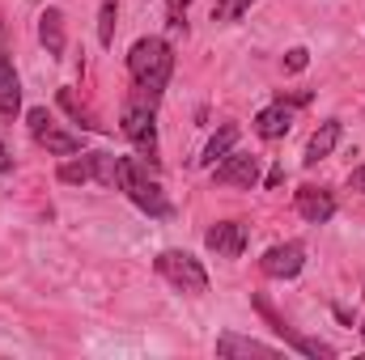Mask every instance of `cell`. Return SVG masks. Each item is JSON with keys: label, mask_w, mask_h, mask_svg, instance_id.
Segmentation results:
<instances>
[{"label": "cell", "mask_w": 365, "mask_h": 360, "mask_svg": "<svg viewBox=\"0 0 365 360\" xmlns=\"http://www.w3.org/2000/svg\"><path fill=\"white\" fill-rule=\"evenodd\" d=\"M175 73V51L166 38H136L128 51V77H132V93H145L153 102H162V93L170 85Z\"/></svg>", "instance_id": "6da1fadb"}, {"label": "cell", "mask_w": 365, "mask_h": 360, "mask_svg": "<svg viewBox=\"0 0 365 360\" xmlns=\"http://www.w3.org/2000/svg\"><path fill=\"white\" fill-rule=\"evenodd\" d=\"M115 191H123L140 212H149V216H158V221H170V216H175V208H170L162 182L149 174V162H145V157H119Z\"/></svg>", "instance_id": "7a4b0ae2"}, {"label": "cell", "mask_w": 365, "mask_h": 360, "mask_svg": "<svg viewBox=\"0 0 365 360\" xmlns=\"http://www.w3.org/2000/svg\"><path fill=\"white\" fill-rule=\"evenodd\" d=\"M119 132L140 149V157L153 166L158 162V102L145 93H128L123 115H119Z\"/></svg>", "instance_id": "3957f363"}, {"label": "cell", "mask_w": 365, "mask_h": 360, "mask_svg": "<svg viewBox=\"0 0 365 360\" xmlns=\"http://www.w3.org/2000/svg\"><path fill=\"white\" fill-rule=\"evenodd\" d=\"M153 268H158V275H162L166 284H175L179 292H191V297L208 292V271L200 268V259L187 255V250H162V255L153 259Z\"/></svg>", "instance_id": "277c9868"}, {"label": "cell", "mask_w": 365, "mask_h": 360, "mask_svg": "<svg viewBox=\"0 0 365 360\" xmlns=\"http://www.w3.org/2000/svg\"><path fill=\"white\" fill-rule=\"evenodd\" d=\"M26 127H30V136H34L47 153H56V157H77V153H81V136L64 132V127L51 119L47 106H30V110H26Z\"/></svg>", "instance_id": "5b68a950"}, {"label": "cell", "mask_w": 365, "mask_h": 360, "mask_svg": "<svg viewBox=\"0 0 365 360\" xmlns=\"http://www.w3.org/2000/svg\"><path fill=\"white\" fill-rule=\"evenodd\" d=\"M119 179V157L110 153H81L77 162L60 166V182H98V186H115Z\"/></svg>", "instance_id": "8992f818"}, {"label": "cell", "mask_w": 365, "mask_h": 360, "mask_svg": "<svg viewBox=\"0 0 365 360\" xmlns=\"http://www.w3.org/2000/svg\"><path fill=\"white\" fill-rule=\"evenodd\" d=\"M255 305H259V314L272 322V331L280 335V339H284V344H289V348H293V352H302V356H323V360L336 356V348H331V344H323V339H306V335H297L293 327H284V318L276 314V309L268 305V301H264V297H255Z\"/></svg>", "instance_id": "52a82bcc"}, {"label": "cell", "mask_w": 365, "mask_h": 360, "mask_svg": "<svg viewBox=\"0 0 365 360\" xmlns=\"http://www.w3.org/2000/svg\"><path fill=\"white\" fill-rule=\"evenodd\" d=\"M212 182H217V186H242V191H251V186L259 182V157L225 153L221 166H212Z\"/></svg>", "instance_id": "ba28073f"}, {"label": "cell", "mask_w": 365, "mask_h": 360, "mask_svg": "<svg viewBox=\"0 0 365 360\" xmlns=\"http://www.w3.org/2000/svg\"><path fill=\"white\" fill-rule=\"evenodd\" d=\"M21 115V81L13 73V55H9V34L0 21V119H17Z\"/></svg>", "instance_id": "9c48e42d"}, {"label": "cell", "mask_w": 365, "mask_h": 360, "mask_svg": "<svg viewBox=\"0 0 365 360\" xmlns=\"http://www.w3.org/2000/svg\"><path fill=\"white\" fill-rule=\"evenodd\" d=\"M259 268H264V275H272V280H293L297 271L306 268V246L302 242H280V246H272L259 259Z\"/></svg>", "instance_id": "30bf717a"}, {"label": "cell", "mask_w": 365, "mask_h": 360, "mask_svg": "<svg viewBox=\"0 0 365 360\" xmlns=\"http://www.w3.org/2000/svg\"><path fill=\"white\" fill-rule=\"evenodd\" d=\"M293 208H297L302 221H310V225H327V221L336 216V195H331L327 186H302V191L293 195Z\"/></svg>", "instance_id": "8fae6325"}, {"label": "cell", "mask_w": 365, "mask_h": 360, "mask_svg": "<svg viewBox=\"0 0 365 360\" xmlns=\"http://www.w3.org/2000/svg\"><path fill=\"white\" fill-rule=\"evenodd\" d=\"M204 242H208V250L221 255V259H242V250H247V225H242V221H217V225L204 233Z\"/></svg>", "instance_id": "7c38bea8"}, {"label": "cell", "mask_w": 365, "mask_h": 360, "mask_svg": "<svg viewBox=\"0 0 365 360\" xmlns=\"http://www.w3.org/2000/svg\"><path fill=\"white\" fill-rule=\"evenodd\" d=\"M289 123H293V106L280 97V102L264 106V110L255 115V136H259V140H280V136L289 132Z\"/></svg>", "instance_id": "4fadbf2b"}, {"label": "cell", "mask_w": 365, "mask_h": 360, "mask_svg": "<svg viewBox=\"0 0 365 360\" xmlns=\"http://www.w3.org/2000/svg\"><path fill=\"white\" fill-rule=\"evenodd\" d=\"M340 136H344V123L340 119H327V123H319V132L310 136V144H306V166H319L323 157H331L336 153V144H340Z\"/></svg>", "instance_id": "5bb4252c"}, {"label": "cell", "mask_w": 365, "mask_h": 360, "mask_svg": "<svg viewBox=\"0 0 365 360\" xmlns=\"http://www.w3.org/2000/svg\"><path fill=\"white\" fill-rule=\"evenodd\" d=\"M38 38H43V47H47V55H64V47H68V34H64V13L60 9H43V17H38Z\"/></svg>", "instance_id": "9a60e30c"}, {"label": "cell", "mask_w": 365, "mask_h": 360, "mask_svg": "<svg viewBox=\"0 0 365 360\" xmlns=\"http://www.w3.org/2000/svg\"><path fill=\"white\" fill-rule=\"evenodd\" d=\"M217 356H276L272 344H259V339H247V335H234V331H225L221 339H217Z\"/></svg>", "instance_id": "2e32d148"}, {"label": "cell", "mask_w": 365, "mask_h": 360, "mask_svg": "<svg viewBox=\"0 0 365 360\" xmlns=\"http://www.w3.org/2000/svg\"><path fill=\"white\" fill-rule=\"evenodd\" d=\"M60 106H64V110H68V115H73L86 132H106V123H98V115H93L90 106L77 97V90H60Z\"/></svg>", "instance_id": "e0dca14e"}, {"label": "cell", "mask_w": 365, "mask_h": 360, "mask_svg": "<svg viewBox=\"0 0 365 360\" xmlns=\"http://www.w3.org/2000/svg\"><path fill=\"white\" fill-rule=\"evenodd\" d=\"M234 144H238V123H225V127L204 144V157H200V162H204V166H217V157H225Z\"/></svg>", "instance_id": "ac0fdd59"}, {"label": "cell", "mask_w": 365, "mask_h": 360, "mask_svg": "<svg viewBox=\"0 0 365 360\" xmlns=\"http://www.w3.org/2000/svg\"><path fill=\"white\" fill-rule=\"evenodd\" d=\"M115 17H119V0H102V13H98V43L102 47L115 43Z\"/></svg>", "instance_id": "d6986e66"}, {"label": "cell", "mask_w": 365, "mask_h": 360, "mask_svg": "<svg viewBox=\"0 0 365 360\" xmlns=\"http://www.w3.org/2000/svg\"><path fill=\"white\" fill-rule=\"evenodd\" d=\"M255 0H217V9H212V21H238L247 9H251Z\"/></svg>", "instance_id": "ffe728a7"}, {"label": "cell", "mask_w": 365, "mask_h": 360, "mask_svg": "<svg viewBox=\"0 0 365 360\" xmlns=\"http://www.w3.org/2000/svg\"><path fill=\"white\" fill-rule=\"evenodd\" d=\"M187 4L191 0H166V26L170 30H182L187 26Z\"/></svg>", "instance_id": "44dd1931"}, {"label": "cell", "mask_w": 365, "mask_h": 360, "mask_svg": "<svg viewBox=\"0 0 365 360\" xmlns=\"http://www.w3.org/2000/svg\"><path fill=\"white\" fill-rule=\"evenodd\" d=\"M284 68H289V73H302V68H306V47H293L289 60H284Z\"/></svg>", "instance_id": "7402d4cb"}, {"label": "cell", "mask_w": 365, "mask_h": 360, "mask_svg": "<svg viewBox=\"0 0 365 360\" xmlns=\"http://www.w3.org/2000/svg\"><path fill=\"white\" fill-rule=\"evenodd\" d=\"M349 186H353V191H361V195H365V166H357V170L349 174Z\"/></svg>", "instance_id": "603a6c76"}, {"label": "cell", "mask_w": 365, "mask_h": 360, "mask_svg": "<svg viewBox=\"0 0 365 360\" xmlns=\"http://www.w3.org/2000/svg\"><path fill=\"white\" fill-rule=\"evenodd\" d=\"M13 170V157H9V149H4V140H0V174H9Z\"/></svg>", "instance_id": "cb8c5ba5"}, {"label": "cell", "mask_w": 365, "mask_h": 360, "mask_svg": "<svg viewBox=\"0 0 365 360\" xmlns=\"http://www.w3.org/2000/svg\"><path fill=\"white\" fill-rule=\"evenodd\" d=\"M361 339H365V322H361Z\"/></svg>", "instance_id": "d4e9b609"}]
</instances>
